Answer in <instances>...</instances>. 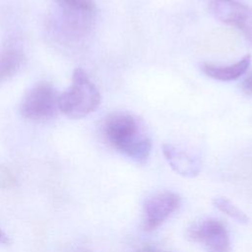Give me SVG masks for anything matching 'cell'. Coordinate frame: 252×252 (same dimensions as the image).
Listing matches in <instances>:
<instances>
[{"instance_id":"5b68a950","label":"cell","mask_w":252,"mask_h":252,"mask_svg":"<svg viewBox=\"0 0 252 252\" xmlns=\"http://www.w3.org/2000/svg\"><path fill=\"white\" fill-rule=\"evenodd\" d=\"M187 237L202 243L207 252H229L230 239L225 225L219 220L206 219L193 223L187 230Z\"/></svg>"},{"instance_id":"3957f363","label":"cell","mask_w":252,"mask_h":252,"mask_svg":"<svg viewBox=\"0 0 252 252\" xmlns=\"http://www.w3.org/2000/svg\"><path fill=\"white\" fill-rule=\"evenodd\" d=\"M59 94L48 83H40L32 88L24 96L20 110L30 120L44 121L53 118L58 108Z\"/></svg>"},{"instance_id":"7a4b0ae2","label":"cell","mask_w":252,"mask_h":252,"mask_svg":"<svg viewBox=\"0 0 252 252\" xmlns=\"http://www.w3.org/2000/svg\"><path fill=\"white\" fill-rule=\"evenodd\" d=\"M100 103V94L82 68H77L70 87L59 94L58 108L71 119H80L94 112Z\"/></svg>"},{"instance_id":"6da1fadb","label":"cell","mask_w":252,"mask_h":252,"mask_svg":"<svg viewBox=\"0 0 252 252\" xmlns=\"http://www.w3.org/2000/svg\"><path fill=\"white\" fill-rule=\"evenodd\" d=\"M102 130L108 144L131 159L144 162L150 157L152 140L137 115L127 111L111 113L104 119Z\"/></svg>"},{"instance_id":"9c48e42d","label":"cell","mask_w":252,"mask_h":252,"mask_svg":"<svg viewBox=\"0 0 252 252\" xmlns=\"http://www.w3.org/2000/svg\"><path fill=\"white\" fill-rule=\"evenodd\" d=\"M251 63V55L246 54L240 60L229 65H214L211 63H203L201 65L202 72L214 80L221 82H230L237 80L245 74Z\"/></svg>"},{"instance_id":"9a60e30c","label":"cell","mask_w":252,"mask_h":252,"mask_svg":"<svg viewBox=\"0 0 252 252\" xmlns=\"http://www.w3.org/2000/svg\"><path fill=\"white\" fill-rule=\"evenodd\" d=\"M9 242H10V239L7 236V234L3 230L0 229V243L1 244H7Z\"/></svg>"},{"instance_id":"30bf717a","label":"cell","mask_w":252,"mask_h":252,"mask_svg":"<svg viewBox=\"0 0 252 252\" xmlns=\"http://www.w3.org/2000/svg\"><path fill=\"white\" fill-rule=\"evenodd\" d=\"M24 62L23 51L13 45L0 49V84L11 79Z\"/></svg>"},{"instance_id":"8fae6325","label":"cell","mask_w":252,"mask_h":252,"mask_svg":"<svg viewBox=\"0 0 252 252\" xmlns=\"http://www.w3.org/2000/svg\"><path fill=\"white\" fill-rule=\"evenodd\" d=\"M214 205L220 212L234 219L240 223H247L249 220L248 216L242 210H240L236 205L224 197H218L214 199Z\"/></svg>"},{"instance_id":"4fadbf2b","label":"cell","mask_w":252,"mask_h":252,"mask_svg":"<svg viewBox=\"0 0 252 252\" xmlns=\"http://www.w3.org/2000/svg\"><path fill=\"white\" fill-rule=\"evenodd\" d=\"M240 89L244 94L252 96V72L248 73V75L242 80L240 84Z\"/></svg>"},{"instance_id":"52a82bcc","label":"cell","mask_w":252,"mask_h":252,"mask_svg":"<svg viewBox=\"0 0 252 252\" xmlns=\"http://www.w3.org/2000/svg\"><path fill=\"white\" fill-rule=\"evenodd\" d=\"M55 2L70 31L84 33L92 28L96 11L94 0H55Z\"/></svg>"},{"instance_id":"277c9868","label":"cell","mask_w":252,"mask_h":252,"mask_svg":"<svg viewBox=\"0 0 252 252\" xmlns=\"http://www.w3.org/2000/svg\"><path fill=\"white\" fill-rule=\"evenodd\" d=\"M209 11L220 22L240 31L252 47V7L235 0H212Z\"/></svg>"},{"instance_id":"ba28073f","label":"cell","mask_w":252,"mask_h":252,"mask_svg":"<svg viewBox=\"0 0 252 252\" xmlns=\"http://www.w3.org/2000/svg\"><path fill=\"white\" fill-rule=\"evenodd\" d=\"M162 153L170 167L179 175L193 178L200 173L201 161L185 151L171 144H163Z\"/></svg>"},{"instance_id":"7c38bea8","label":"cell","mask_w":252,"mask_h":252,"mask_svg":"<svg viewBox=\"0 0 252 252\" xmlns=\"http://www.w3.org/2000/svg\"><path fill=\"white\" fill-rule=\"evenodd\" d=\"M16 184L14 175L4 166H0V188H11Z\"/></svg>"},{"instance_id":"5bb4252c","label":"cell","mask_w":252,"mask_h":252,"mask_svg":"<svg viewBox=\"0 0 252 252\" xmlns=\"http://www.w3.org/2000/svg\"><path fill=\"white\" fill-rule=\"evenodd\" d=\"M137 252H171V251L163 250V249H160V248L153 246V245H145V246L139 248L137 250Z\"/></svg>"},{"instance_id":"8992f818","label":"cell","mask_w":252,"mask_h":252,"mask_svg":"<svg viewBox=\"0 0 252 252\" xmlns=\"http://www.w3.org/2000/svg\"><path fill=\"white\" fill-rule=\"evenodd\" d=\"M181 204L178 194L163 191L150 197L143 206L141 225L145 231H153L164 222Z\"/></svg>"}]
</instances>
